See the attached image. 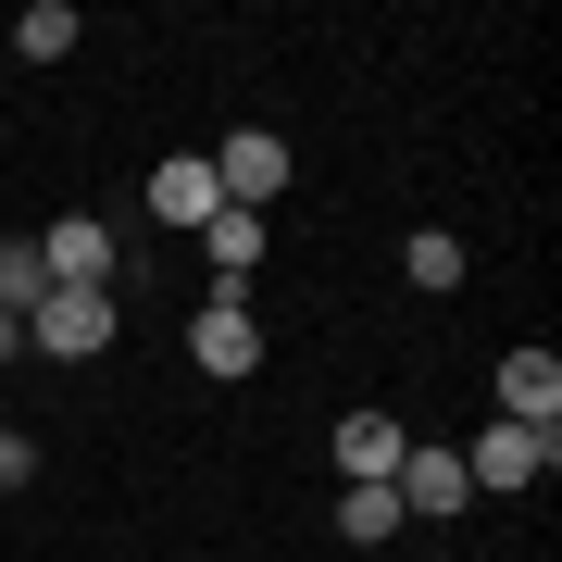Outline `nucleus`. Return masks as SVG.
<instances>
[{
	"instance_id": "nucleus-12",
	"label": "nucleus",
	"mask_w": 562,
	"mask_h": 562,
	"mask_svg": "<svg viewBox=\"0 0 562 562\" xmlns=\"http://www.w3.org/2000/svg\"><path fill=\"white\" fill-rule=\"evenodd\" d=\"M401 276L425 288V301H450V288H462V238H438V225H425V238H401Z\"/></svg>"
},
{
	"instance_id": "nucleus-7",
	"label": "nucleus",
	"mask_w": 562,
	"mask_h": 562,
	"mask_svg": "<svg viewBox=\"0 0 562 562\" xmlns=\"http://www.w3.org/2000/svg\"><path fill=\"white\" fill-rule=\"evenodd\" d=\"M150 213L201 238V225L225 213V188H213V150H176V162H150Z\"/></svg>"
},
{
	"instance_id": "nucleus-4",
	"label": "nucleus",
	"mask_w": 562,
	"mask_h": 562,
	"mask_svg": "<svg viewBox=\"0 0 562 562\" xmlns=\"http://www.w3.org/2000/svg\"><path fill=\"white\" fill-rule=\"evenodd\" d=\"M188 362H201V375H250V362H262V325H250L238 288H213V301H201V325H188Z\"/></svg>"
},
{
	"instance_id": "nucleus-2",
	"label": "nucleus",
	"mask_w": 562,
	"mask_h": 562,
	"mask_svg": "<svg viewBox=\"0 0 562 562\" xmlns=\"http://www.w3.org/2000/svg\"><path fill=\"white\" fill-rule=\"evenodd\" d=\"M25 350H50V362L113 350V288H50V301L25 313Z\"/></svg>"
},
{
	"instance_id": "nucleus-1",
	"label": "nucleus",
	"mask_w": 562,
	"mask_h": 562,
	"mask_svg": "<svg viewBox=\"0 0 562 562\" xmlns=\"http://www.w3.org/2000/svg\"><path fill=\"white\" fill-rule=\"evenodd\" d=\"M550 462H562V438H550V425H487V438L462 450V487H475V501H525Z\"/></svg>"
},
{
	"instance_id": "nucleus-9",
	"label": "nucleus",
	"mask_w": 562,
	"mask_h": 562,
	"mask_svg": "<svg viewBox=\"0 0 562 562\" xmlns=\"http://www.w3.org/2000/svg\"><path fill=\"white\" fill-rule=\"evenodd\" d=\"M501 425H562V362L550 350H513L501 362Z\"/></svg>"
},
{
	"instance_id": "nucleus-10",
	"label": "nucleus",
	"mask_w": 562,
	"mask_h": 562,
	"mask_svg": "<svg viewBox=\"0 0 562 562\" xmlns=\"http://www.w3.org/2000/svg\"><path fill=\"white\" fill-rule=\"evenodd\" d=\"M201 262H213L225 288H250V262H262V213H238V201H225V213L201 225Z\"/></svg>"
},
{
	"instance_id": "nucleus-16",
	"label": "nucleus",
	"mask_w": 562,
	"mask_h": 562,
	"mask_svg": "<svg viewBox=\"0 0 562 562\" xmlns=\"http://www.w3.org/2000/svg\"><path fill=\"white\" fill-rule=\"evenodd\" d=\"M13 350H25V313H0V362H13Z\"/></svg>"
},
{
	"instance_id": "nucleus-11",
	"label": "nucleus",
	"mask_w": 562,
	"mask_h": 562,
	"mask_svg": "<svg viewBox=\"0 0 562 562\" xmlns=\"http://www.w3.org/2000/svg\"><path fill=\"white\" fill-rule=\"evenodd\" d=\"M76 38H88V25H76V0H25V25H13V50H25V63H63Z\"/></svg>"
},
{
	"instance_id": "nucleus-5",
	"label": "nucleus",
	"mask_w": 562,
	"mask_h": 562,
	"mask_svg": "<svg viewBox=\"0 0 562 562\" xmlns=\"http://www.w3.org/2000/svg\"><path fill=\"white\" fill-rule=\"evenodd\" d=\"M38 262H50V288H113L125 262H113V225L101 213H63L50 238H38Z\"/></svg>"
},
{
	"instance_id": "nucleus-15",
	"label": "nucleus",
	"mask_w": 562,
	"mask_h": 562,
	"mask_svg": "<svg viewBox=\"0 0 562 562\" xmlns=\"http://www.w3.org/2000/svg\"><path fill=\"white\" fill-rule=\"evenodd\" d=\"M13 487H38V438H0V501Z\"/></svg>"
},
{
	"instance_id": "nucleus-6",
	"label": "nucleus",
	"mask_w": 562,
	"mask_h": 562,
	"mask_svg": "<svg viewBox=\"0 0 562 562\" xmlns=\"http://www.w3.org/2000/svg\"><path fill=\"white\" fill-rule=\"evenodd\" d=\"M387 501H401V525L425 513V525H450L475 487H462V450H401V475H387Z\"/></svg>"
},
{
	"instance_id": "nucleus-3",
	"label": "nucleus",
	"mask_w": 562,
	"mask_h": 562,
	"mask_svg": "<svg viewBox=\"0 0 562 562\" xmlns=\"http://www.w3.org/2000/svg\"><path fill=\"white\" fill-rule=\"evenodd\" d=\"M213 188H225L238 213H262V201L288 188V138H262V125H238V138H213Z\"/></svg>"
},
{
	"instance_id": "nucleus-14",
	"label": "nucleus",
	"mask_w": 562,
	"mask_h": 562,
	"mask_svg": "<svg viewBox=\"0 0 562 562\" xmlns=\"http://www.w3.org/2000/svg\"><path fill=\"white\" fill-rule=\"evenodd\" d=\"M338 538H362V550L401 538V501H387V487H350V501H338Z\"/></svg>"
},
{
	"instance_id": "nucleus-8",
	"label": "nucleus",
	"mask_w": 562,
	"mask_h": 562,
	"mask_svg": "<svg viewBox=\"0 0 562 562\" xmlns=\"http://www.w3.org/2000/svg\"><path fill=\"white\" fill-rule=\"evenodd\" d=\"M401 450H413L401 413H338V475H350V487H387V475H401Z\"/></svg>"
},
{
	"instance_id": "nucleus-13",
	"label": "nucleus",
	"mask_w": 562,
	"mask_h": 562,
	"mask_svg": "<svg viewBox=\"0 0 562 562\" xmlns=\"http://www.w3.org/2000/svg\"><path fill=\"white\" fill-rule=\"evenodd\" d=\"M50 301V262H38V238H0V313H38Z\"/></svg>"
}]
</instances>
